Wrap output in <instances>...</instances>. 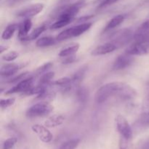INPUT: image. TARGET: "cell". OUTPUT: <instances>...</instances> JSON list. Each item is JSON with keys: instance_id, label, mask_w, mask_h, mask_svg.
<instances>
[{"instance_id": "cell-1", "label": "cell", "mask_w": 149, "mask_h": 149, "mask_svg": "<svg viewBox=\"0 0 149 149\" xmlns=\"http://www.w3.org/2000/svg\"><path fill=\"white\" fill-rule=\"evenodd\" d=\"M127 84L121 81H113L104 84L96 92L95 95L96 103H103L111 97H117L121 99Z\"/></svg>"}, {"instance_id": "cell-2", "label": "cell", "mask_w": 149, "mask_h": 149, "mask_svg": "<svg viewBox=\"0 0 149 149\" xmlns=\"http://www.w3.org/2000/svg\"><path fill=\"white\" fill-rule=\"evenodd\" d=\"M54 107L47 102H42L33 105L27 109L26 112V116L28 118H37L43 117L49 114L53 111Z\"/></svg>"}, {"instance_id": "cell-3", "label": "cell", "mask_w": 149, "mask_h": 149, "mask_svg": "<svg viewBox=\"0 0 149 149\" xmlns=\"http://www.w3.org/2000/svg\"><path fill=\"white\" fill-rule=\"evenodd\" d=\"M92 25H93L92 23H84L74 26V27L65 29V30L61 31L57 36V40L63 41L65 40V39H71L72 37H77V36H80L82 33H84V32L87 31V30H89L91 28Z\"/></svg>"}, {"instance_id": "cell-4", "label": "cell", "mask_w": 149, "mask_h": 149, "mask_svg": "<svg viewBox=\"0 0 149 149\" xmlns=\"http://www.w3.org/2000/svg\"><path fill=\"white\" fill-rule=\"evenodd\" d=\"M134 33L130 29H124L114 32L110 36L109 39H111V43L114 44L116 47H120L124 45H126L133 38Z\"/></svg>"}, {"instance_id": "cell-5", "label": "cell", "mask_w": 149, "mask_h": 149, "mask_svg": "<svg viewBox=\"0 0 149 149\" xmlns=\"http://www.w3.org/2000/svg\"><path fill=\"white\" fill-rule=\"evenodd\" d=\"M126 53L132 56L147 55L149 53V40L135 41L127 48Z\"/></svg>"}, {"instance_id": "cell-6", "label": "cell", "mask_w": 149, "mask_h": 149, "mask_svg": "<svg viewBox=\"0 0 149 149\" xmlns=\"http://www.w3.org/2000/svg\"><path fill=\"white\" fill-rule=\"evenodd\" d=\"M116 128L118 132L120 134V136L124 137L127 139L132 140V130L130 125L129 122L126 118L122 115L119 114L116 117Z\"/></svg>"}, {"instance_id": "cell-7", "label": "cell", "mask_w": 149, "mask_h": 149, "mask_svg": "<svg viewBox=\"0 0 149 149\" xmlns=\"http://www.w3.org/2000/svg\"><path fill=\"white\" fill-rule=\"evenodd\" d=\"M44 9V4L41 3H36V4H31L27 6L24 8L19 10L16 15L18 17H24V18H30L33 16L37 15L41 13Z\"/></svg>"}, {"instance_id": "cell-8", "label": "cell", "mask_w": 149, "mask_h": 149, "mask_svg": "<svg viewBox=\"0 0 149 149\" xmlns=\"http://www.w3.org/2000/svg\"><path fill=\"white\" fill-rule=\"evenodd\" d=\"M33 84V77H29L22 81L17 82V84L13 87L10 88L7 91L5 92V95H10L15 94V93H23L27 91L30 87H31Z\"/></svg>"}, {"instance_id": "cell-9", "label": "cell", "mask_w": 149, "mask_h": 149, "mask_svg": "<svg viewBox=\"0 0 149 149\" xmlns=\"http://www.w3.org/2000/svg\"><path fill=\"white\" fill-rule=\"evenodd\" d=\"M134 62L132 55L126 53L121 55L116 58L113 64V69L115 71H120L130 66Z\"/></svg>"}, {"instance_id": "cell-10", "label": "cell", "mask_w": 149, "mask_h": 149, "mask_svg": "<svg viewBox=\"0 0 149 149\" xmlns=\"http://www.w3.org/2000/svg\"><path fill=\"white\" fill-rule=\"evenodd\" d=\"M32 131L37 135L39 140L45 143H49L52 141L53 135L46 126L41 125H34L31 127Z\"/></svg>"}, {"instance_id": "cell-11", "label": "cell", "mask_w": 149, "mask_h": 149, "mask_svg": "<svg viewBox=\"0 0 149 149\" xmlns=\"http://www.w3.org/2000/svg\"><path fill=\"white\" fill-rule=\"evenodd\" d=\"M116 49H117V47L114 44L111 42H108V43L103 44L95 48L91 52V55L93 56H99V55H104L106 54L111 53L113 52Z\"/></svg>"}, {"instance_id": "cell-12", "label": "cell", "mask_w": 149, "mask_h": 149, "mask_svg": "<svg viewBox=\"0 0 149 149\" xmlns=\"http://www.w3.org/2000/svg\"><path fill=\"white\" fill-rule=\"evenodd\" d=\"M138 124L141 127H149V95L146 98L143 105V112L138 120Z\"/></svg>"}, {"instance_id": "cell-13", "label": "cell", "mask_w": 149, "mask_h": 149, "mask_svg": "<svg viewBox=\"0 0 149 149\" xmlns=\"http://www.w3.org/2000/svg\"><path fill=\"white\" fill-rule=\"evenodd\" d=\"M32 27V22L30 18H26V20L19 26L18 28V37L20 40L26 41V37L29 35Z\"/></svg>"}, {"instance_id": "cell-14", "label": "cell", "mask_w": 149, "mask_h": 149, "mask_svg": "<svg viewBox=\"0 0 149 149\" xmlns=\"http://www.w3.org/2000/svg\"><path fill=\"white\" fill-rule=\"evenodd\" d=\"M20 66L17 63H7L1 67L0 74L1 77H9L14 75L20 69Z\"/></svg>"}, {"instance_id": "cell-15", "label": "cell", "mask_w": 149, "mask_h": 149, "mask_svg": "<svg viewBox=\"0 0 149 149\" xmlns=\"http://www.w3.org/2000/svg\"><path fill=\"white\" fill-rule=\"evenodd\" d=\"M65 121V116L61 114H54L49 116L45 122L47 127H55L62 125Z\"/></svg>"}, {"instance_id": "cell-16", "label": "cell", "mask_w": 149, "mask_h": 149, "mask_svg": "<svg viewBox=\"0 0 149 149\" xmlns=\"http://www.w3.org/2000/svg\"><path fill=\"white\" fill-rule=\"evenodd\" d=\"M87 71V66H83L80 68L75 74H74L73 77L71 78L72 80V85L73 86H79L81 81L84 79V76H85L86 72Z\"/></svg>"}, {"instance_id": "cell-17", "label": "cell", "mask_w": 149, "mask_h": 149, "mask_svg": "<svg viewBox=\"0 0 149 149\" xmlns=\"http://www.w3.org/2000/svg\"><path fill=\"white\" fill-rule=\"evenodd\" d=\"M125 19V16L124 15H118L115 16L107 23L106 26L105 27L104 31H109L111 29L117 27V26H119V25L123 23Z\"/></svg>"}, {"instance_id": "cell-18", "label": "cell", "mask_w": 149, "mask_h": 149, "mask_svg": "<svg viewBox=\"0 0 149 149\" xmlns=\"http://www.w3.org/2000/svg\"><path fill=\"white\" fill-rule=\"evenodd\" d=\"M57 39L52 36H45L38 39L36 42V45L38 47H47L55 45Z\"/></svg>"}, {"instance_id": "cell-19", "label": "cell", "mask_w": 149, "mask_h": 149, "mask_svg": "<svg viewBox=\"0 0 149 149\" xmlns=\"http://www.w3.org/2000/svg\"><path fill=\"white\" fill-rule=\"evenodd\" d=\"M18 28V26L17 24H10L9 26H7L6 27V29H4V31H3L2 35H1V38L4 40H9V39H11L12 37L14 35L15 32L16 31V30Z\"/></svg>"}, {"instance_id": "cell-20", "label": "cell", "mask_w": 149, "mask_h": 149, "mask_svg": "<svg viewBox=\"0 0 149 149\" xmlns=\"http://www.w3.org/2000/svg\"><path fill=\"white\" fill-rule=\"evenodd\" d=\"M79 44H75L72 46H69L68 47L64 48L59 52V56L61 57V58H63V57L75 55L77 51L79 50Z\"/></svg>"}, {"instance_id": "cell-21", "label": "cell", "mask_w": 149, "mask_h": 149, "mask_svg": "<svg viewBox=\"0 0 149 149\" xmlns=\"http://www.w3.org/2000/svg\"><path fill=\"white\" fill-rule=\"evenodd\" d=\"M47 89V86L42 85V84H37V85L34 86L33 85L26 92H25L24 95L27 96H31V95H39L42 93H43L45 90H46Z\"/></svg>"}, {"instance_id": "cell-22", "label": "cell", "mask_w": 149, "mask_h": 149, "mask_svg": "<svg viewBox=\"0 0 149 149\" xmlns=\"http://www.w3.org/2000/svg\"><path fill=\"white\" fill-rule=\"evenodd\" d=\"M56 95V93L53 91H49L47 89L46 90L42 93L41 94L38 95V96L36 97L37 100H42V102H49L52 101L54 98L55 97Z\"/></svg>"}, {"instance_id": "cell-23", "label": "cell", "mask_w": 149, "mask_h": 149, "mask_svg": "<svg viewBox=\"0 0 149 149\" xmlns=\"http://www.w3.org/2000/svg\"><path fill=\"white\" fill-rule=\"evenodd\" d=\"M47 29V26L45 25H42V26H39V27L36 28L29 35H28V36L26 37V41L29 40H33V39H36L43 33L45 31V29Z\"/></svg>"}, {"instance_id": "cell-24", "label": "cell", "mask_w": 149, "mask_h": 149, "mask_svg": "<svg viewBox=\"0 0 149 149\" xmlns=\"http://www.w3.org/2000/svg\"><path fill=\"white\" fill-rule=\"evenodd\" d=\"M55 77V73L54 72H47L45 74H42L39 79V84H42L45 86H48L51 84V81Z\"/></svg>"}, {"instance_id": "cell-25", "label": "cell", "mask_w": 149, "mask_h": 149, "mask_svg": "<svg viewBox=\"0 0 149 149\" xmlns=\"http://www.w3.org/2000/svg\"><path fill=\"white\" fill-rule=\"evenodd\" d=\"M89 97L88 90L84 87H79L77 90V97L80 102L84 103L87 101Z\"/></svg>"}, {"instance_id": "cell-26", "label": "cell", "mask_w": 149, "mask_h": 149, "mask_svg": "<svg viewBox=\"0 0 149 149\" xmlns=\"http://www.w3.org/2000/svg\"><path fill=\"white\" fill-rule=\"evenodd\" d=\"M79 143L80 140L78 139V138L70 140V141L63 143L60 146L59 149H76L79 146Z\"/></svg>"}, {"instance_id": "cell-27", "label": "cell", "mask_w": 149, "mask_h": 149, "mask_svg": "<svg viewBox=\"0 0 149 149\" xmlns=\"http://www.w3.org/2000/svg\"><path fill=\"white\" fill-rule=\"evenodd\" d=\"M52 66H53V63L52 62L45 63H44L43 65H42L41 66H39V68H36V70L35 71V74H36V75H42V74L47 72L48 70L50 69Z\"/></svg>"}, {"instance_id": "cell-28", "label": "cell", "mask_w": 149, "mask_h": 149, "mask_svg": "<svg viewBox=\"0 0 149 149\" xmlns=\"http://www.w3.org/2000/svg\"><path fill=\"white\" fill-rule=\"evenodd\" d=\"M18 57V53L15 51H10V52L5 53L1 56L3 61H7V62H12L14 61L15 60L17 59Z\"/></svg>"}, {"instance_id": "cell-29", "label": "cell", "mask_w": 149, "mask_h": 149, "mask_svg": "<svg viewBox=\"0 0 149 149\" xmlns=\"http://www.w3.org/2000/svg\"><path fill=\"white\" fill-rule=\"evenodd\" d=\"M132 144H131V140L127 139L124 137L120 136L119 143V149H131Z\"/></svg>"}, {"instance_id": "cell-30", "label": "cell", "mask_w": 149, "mask_h": 149, "mask_svg": "<svg viewBox=\"0 0 149 149\" xmlns=\"http://www.w3.org/2000/svg\"><path fill=\"white\" fill-rule=\"evenodd\" d=\"M17 140L16 138H10L5 140L3 143L2 149H13V147L17 143Z\"/></svg>"}, {"instance_id": "cell-31", "label": "cell", "mask_w": 149, "mask_h": 149, "mask_svg": "<svg viewBox=\"0 0 149 149\" xmlns=\"http://www.w3.org/2000/svg\"><path fill=\"white\" fill-rule=\"evenodd\" d=\"M15 101V98L14 97H10V98L7 99H1L0 101V105H1V109H7V108L10 107V106H13Z\"/></svg>"}, {"instance_id": "cell-32", "label": "cell", "mask_w": 149, "mask_h": 149, "mask_svg": "<svg viewBox=\"0 0 149 149\" xmlns=\"http://www.w3.org/2000/svg\"><path fill=\"white\" fill-rule=\"evenodd\" d=\"M29 73L28 71H26V72L21 73V74H18V75L15 76V77H13V79H10L9 82L10 83H16L19 82V81H22V80L28 78L29 77Z\"/></svg>"}, {"instance_id": "cell-33", "label": "cell", "mask_w": 149, "mask_h": 149, "mask_svg": "<svg viewBox=\"0 0 149 149\" xmlns=\"http://www.w3.org/2000/svg\"><path fill=\"white\" fill-rule=\"evenodd\" d=\"M63 59L62 60V63L63 64H69V63H73L75 61H77V56L75 55H70V56H66L63 57Z\"/></svg>"}, {"instance_id": "cell-34", "label": "cell", "mask_w": 149, "mask_h": 149, "mask_svg": "<svg viewBox=\"0 0 149 149\" xmlns=\"http://www.w3.org/2000/svg\"><path fill=\"white\" fill-rule=\"evenodd\" d=\"M119 0H103L100 4L99 5V7L101 8V7H107V6L111 5V4H114V3L117 2Z\"/></svg>"}, {"instance_id": "cell-35", "label": "cell", "mask_w": 149, "mask_h": 149, "mask_svg": "<svg viewBox=\"0 0 149 149\" xmlns=\"http://www.w3.org/2000/svg\"><path fill=\"white\" fill-rule=\"evenodd\" d=\"M20 1H22V0H7V4L9 6H13L17 4V3L20 2Z\"/></svg>"}, {"instance_id": "cell-36", "label": "cell", "mask_w": 149, "mask_h": 149, "mask_svg": "<svg viewBox=\"0 0 149 149\" xmlns=\"http://www.w3.org/2000/svg\"><path fill=\"white\" fill-rule=\"evenodd\" d=\"M7 49H8L7 47H3V45H1V47H0V53H2L4 50H7Z\"/></svg>"}, {"instance_id": "cell-37", "label": "cell", "mask_w": 149, "mask_h": 149, "mask_svg": "<svg viewBox=\"0 0 149 149\" xmlns=\"http://www.w3.org/2000/svg\"><path fill=\"white\" fill-rule=\"evenodd\" d=\"M142 149H149V141L148 142L146 143L143 146Z\"/></svg>"}]
</instances>
